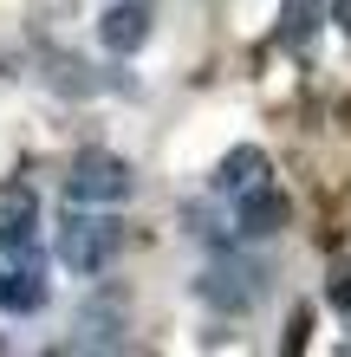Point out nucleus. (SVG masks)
<instances>
[{
	"instance_id": "9b49d317",
	"label": "nucleus",
	"mask_w": 351,
	"mask_h": 357,
	"mask_svg": "<svg viewBox=\"0 0 351 357\" xmlns=\"http://www.w3.org/2000/svg\"><path fill=\"white\" fill-rule=\"evenodd\" d=\"M332 305H338V312H351V260H338V266H332Z\"/></svg>"
},
{
	"instance_id": "f8f14e48",
	"label": "nucleus",
	"mask_w": 351,
	"mask_h": 357,
	"mask_svg": "<svg viewBox=\"0 0 351 357\" xmlns=\"http://www.w3.org/2000/svg\"><path fill=\"white\" fill-rule=\"evenodd\" d=\"M332 20H338V33L351 39V0H332Z\"/></svg>"
},
{
	"instance_id": "f257e3e1",
	"label": "nucleus",
	"mask_w": 351,
	"mask_h": 357,
	"mask_svg": "<svg viewBox=\"0 0 351 357\" xmlns=\"http://www.w3.org/2000/svg\"><path fill=\"white\" fill-rule=\"evenodd\" d=\"M59 266H72V273H105L117 260V247H124V221L105 215V208H85V202H72V215L59 221Z\"/></svg>"
},
{
	"instance_id": "39448f33",
	"label": "nucleus",
	"mask_w": 351,
	"mask_h": 357,
	"mask_svg": "<svg viewBox=\"0 0 351 357\" xmlns=\"http://www.w3.org/2000/svg\"><path fill=\"white\" fill-rule=\"evenodd\" d=\"M150 20H156L150 0H117V7H105V20H98V39H105V52L130 59L143 39H150Z\"/></svg>"
},
{
	"instance_id": "1a4fd4ad",
	"label": "nucleus",
	"mask_w": 351,
	"mask_h": 357,
	"mask_svg": "<svg viewBox=\"0 0 351 357\" xmlns=\"http://www.w3.org/2000/svg\"><path fill=\"white\" fill-rule=\"evenodd\" d=\"M46 305V273H0V312H39Z\"/></svg>"
},
{
	"instance_id": "6e6552de",
	"label": "nucleus",
	"mask_w": 351,
	"mask_h": 357,
	"mask_svg": "<svg viewBox=\"0 0 351 357\" xmlns=\"http://www.w3.org/2000/svg\"><path fill=\"white\" fill-rule=\"evenodd\" d=\"M0 273H46L33 227H0Z\"/></svg>"
},
{
	"instance_id": "423d86ee",
	"label": "nucleus",
	"mask_w": 351,
	"mask_h": 357,
	"mask_svg": "<svg viewBox=\"0 0 351 357\" xmlns=\"http://www.w3.org/2000/svg\"><path fill=\"white\" fill-rule=\"evenodd\" d=\"M260 182H274V162H267L260 143H241V150H228L215 162V188L221 195H247V188H260Z\"/></svg>"
},
{
	"instance_id": "0eeeda50",
	"label": "nucleus",
	"mask_w": 351,
	"mask_h": 357,
	"mask_svg": "<svg viewBox=\"0 0 351 357\" xmlns=\"http://www.w3.org/2000/svg\"><path fill=\"white\" fill-rule=\"evenodd\" d=\"M319 13H332V0H280V46L286 52H306V39L319 33Z\"/></svg>"
},
{
	"instance_id": "20e7f679",
	"label": "nucleus",
	"mask_w": 351,
	"mask_h": 357,
	"mask_svg": "<svg viewBox=\"0 0 351 357\" xmlns=\"http://www.w3.org/2000/svg\"><path fill=\"white\" fill-rule=\"evenodd\" d=\"M286 221H293V202H286L274 182H260V188H247V195H234V234L260 241V234H280Z\"/></svg>"
},
{
	"instance_id": "f03ea898",
	"label": "nucleus",
	"mask_w": 351,
	"mask_h": 357,
	"mask_svg": "<svg viewBox=\"0 0 351 357\" xmlns=\"http://www.w3.org/2000/svg\"><path fill=\"white\" fill-rule=\"evenodd\" d=\"M66 195L85 202V208H117L130 195V162L111 156V150H85L72 162V176H66Z\"/></svg>"
},
{
	"instance_id": "9d476101",
	"label": "nucleus",
	"mask_w": 351,
	"mask_h": 357,
	"mask_svg": "<svg viewBox=\"0 0 351 357\" xmlns=\"http://www.w3.org/2000/svg\"><path fill=\"white\" fill-rule=\"evenodd\" d=\"M0 227H39L33 182H0Z\"/></svg>"
},
{
	"instance_id": "7ed1b4c3",
	"label": "nucleus",
	"mask_w": 351,
	"mask_h": 357,
	"mask_svg": "<svg viewBox=\"0 0 351 357\" xmlns=\"http://www.w3.org/2000/svg\"><path fill=\"white\" fill-rule=\"evenodd\" d=\"M260 286H267V273L254 260H234V254L228 260H209V266H202V280H195V292L215 312H247V305L260 299Z\"/></svg>"
}]
</instances>
